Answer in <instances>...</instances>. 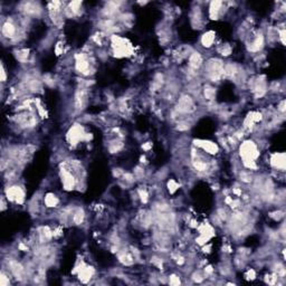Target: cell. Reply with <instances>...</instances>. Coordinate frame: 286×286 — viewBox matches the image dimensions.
<instances>
[{
	"label": "cell",
	"instance_id": "6da1fadb",
	"mask_svg": "<svg viewBox=\"0 0 286 286\" xmlns=\"http://www.w3.org/2000/svg\"><path fill=\"white\" fill-rule=\"evenodd\" d=\"M7 195H8V199L13 200L17 202H21L24 198V193L21 191V189L19 187H13L7 190Z\"/></svg>",
	"mask_w": 286,
	"mask_h": 286
},
{
	"label": "cell",
	"instance_id": "7a4b0ae2",
	"mask_svg": "<svg viewBox=\"0 0 286 286\" xmlns=\"http://www.w3.org/2000/svg\"><path fill=\"white\" fill-rule=\"evenodd\" d=\"M2 34L6 37H13V35L16 34V27H15V25H13L9 21L5 23L2 26Z\"/></svg>",
	"mask_w": 286,
	"mask_h": 286
},
{
	"label": "cell",
	"instance_id": "3957f363",
	"mask_svg": "<svg viewBox=\"0 0 286 286\" xmlns=\"http://www.w3.org/2000/svg\"><path fill=\"white\" fill-rule=\"evenodd\" d=\"M200 62H201L200 56H199L198 54H193V55L191 56V59H190V65H191L192 67H198V66L200 65Z\"/></svg>",
	"mask_w": 286,
	"mask_h": 286
},
{
	"label": "cell",
	"instance_id": "277c9868",
	"mask_svg": "<svg viewBox=\"0 0 286 286\" xmlns=\"http://www.w3.org/2000/svg\"><path fill=\"white\" fill-rule=\"evenodd\" d=\"M212 40H214V36H211V33L207 34V35L204 36V38H202V42H204V45L205 46H210L211 45Z\"/></svg>",
	"mask_w": 286,
	"mask_h": 286
},
{
	"label": "cell",
	"instance_id": "5b68a950",
	"mask_svg": "<svg viewBox=\"0 0 286 286\" xmlns=\"http://www.w3.org/2000/svg\"><path fill=\"white\" fill-rule=\"evenodd\" d=\"M46 204L49 206V207H53V206H55L56 204H57V199L55 198V196L53 197V196H47L46 197Z\"/></svg>",
	"mask_w": 286,
	"mask_h": 286
}]
</instances>
